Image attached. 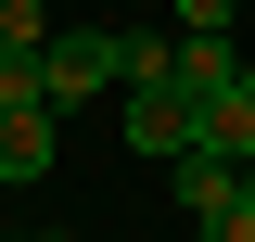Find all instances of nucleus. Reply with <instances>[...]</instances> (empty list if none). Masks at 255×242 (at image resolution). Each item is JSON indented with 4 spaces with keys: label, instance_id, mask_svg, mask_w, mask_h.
I'll use <instances>...</instances> for the list:
<instances>
[{
    "label": "nucleus",
    "instance_id": "obj_6",
    "mask_svg": "<svg viewBox=\"0 0 255 242\" xmlns=\"http://www.w3.org/2000/svg\"><path fill=\"white\" fill-rule=\"evenodd\" d=\"M179 26H230V0H179Z\"/></svg>",
    "mask_w": 255,
    "mask_h": 242
},
{
    "label": "nucleus",
    "instance_id": "obj_5",
    "mask_svg": "<svg viewBox=\"0 0 255 242\" xmlns=\"http://www.w3.org/2000/svg\"><path fill=\"white\" fill-rule=\"evenodd\" d=\"M191 230H204V242H255V166H230V179L191 204Z\"/></svg>",
    "mask_w": 255,
    "mask_h": 242
},
{
    "label": "nucleus",
    "instance_id": "obj_7",
    "mask_svg": "<svg viewBox=\"0 0 255 242\" xmlns=\"http://www.w3.org/2000/svg\"><path fill=\"white\" fill-rule=\"evenodd\" d=\"M38 242H64V230H38Z\"/></svg>",
    "mask_w": 255,
    "mask_h": 242
},
{
    "label": "nucleus",
    "instance_id": "obj_3",
    "mask_svg": "<svg viewBox=\"0 0 255 242\" xmlns=\"http://www.w3.org/2000/svg\"><path fill=\"white\" fill-rule=\"evenodd\" d=\"M51 153H64L51 102H0V179H51Z\"/></svg>",
    "mask_w": 255,
    "mask_h": 242
},
{
    "label": "nucleus",
    "instance_id": "obj_1",
    "mask_svg": "<svg viewBox=\"0 0 255 242\" xmlns=\"http://www.w3.org/2000/svg\"><path fill=\"white\" fill-rule=\"evenodd\" d=\"M166 38H128V26H51L38 38V77H51V115L64 102H90V90H128V77H153Z\"/></svg>",
    "mask_w": 255,
    "mask_h": 242
},
{
    "label": "nucleus",
    "instance_id": "obj_4",
    "mask_svg": "<svg viewBox=\"0 0 255 242\" xmlns=\"http://www.w3.org/2000/svg\"><path fill=\"white\" fill-rule=\"evenodd\" d=\"M191 153H217V166H255V64L230 77L217 102H204V140H191Z\"/></svg>",
    "mask_w": 255,
    "mask_h": 242
},
{
    "label": "nucleus",
    "instance_id": "obj_2",
    "mask_svg": "<svg viewBox=\"0 0 255 242\" xmlns=\"http://www.w3.org/2000/svg\"><path fill=\"white\" fill-rule=\"evenodd\" d=\"M191 140H204V102H191L179 77H166V64H153V77H128V153H153V166H179Z\"/></svg>",
    "mask_w": 255,
    "mask_h": 242
}]
</instances>
